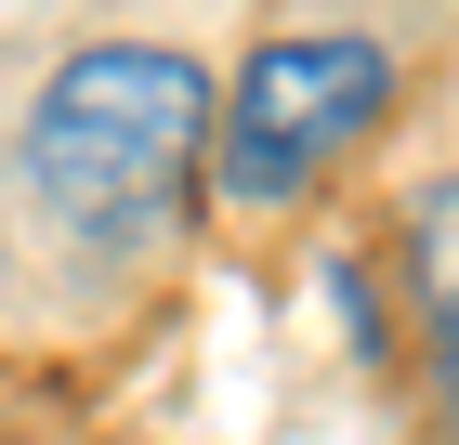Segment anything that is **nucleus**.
<instances>
[{
	"instance_id": "2",
	"label": "nucleus",
	"mask_w": 459,
	"mask_h": 445,
	"mask_svg": "<svg viewBox=\"0 0 459 445\" xmlns=\"http://www.w3.org/2000/svg\"><path fill=\"white\" fill-rule=\"evenodd\" d=\"M394 105V53L381 39H263L237 66V92H223L211 144H223V197L237 210H289V197H316L328 158H354L368 144V118Z\"/></svg>"
},
{
	"instance_id": "4",
	"label": "nucleus",
	"mask_w": 459,
	"mask_h": 445,
	"mask_svg": "<svg viewBox=\"0 0 459 445\" xmlns=\"http://www.w3.org/2000/svg\"><path fill=\"white\" fill-rule=\"evenodd\" d=\"M13 13H66V0H0V27H13Z\"/></svg>"
},
{
	"instance_id": "3",
	"label": "nucleus",
	"mask_w": 459,
	"mask_h": 445,
	"mask_svg": "<svg viewBox=\"0 0 459 445\" xmlns=\"http://www.w3.org/2000/svg\"><path fill=\"white\" fill-rule=\"evenodd\" d=\"M433 406H446V432H459V288L433 302Z\"/></svg>"
},
{
	"instance_id": "1",
	"label": "nucleus",
	"mask_w": 459,
	"mask_h": 445,
	"mask_svg": "<svg viewBox=\"0 0 459 445\" xmlns=\"http://www.w3.org/2000/svg\"><path fill=\"white\" fill-rule=\"evenodd\" d=\"M223 92L158 39H79L27 105V197L66 236H158L184 210V171L211 144Z\"/></svg>"
}]
</instances>
